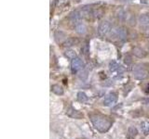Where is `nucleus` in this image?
Listing matches in <instances>:
<instances>
[{
	"label": "nucleus",
	"mask_w": 149,
	"mask_h": 139,
	"mask_svg": "<svg viewBox=\"0 0 149 139\" xmlns=\"http://www.w3.org/2000/svg\"><path fill=\"white\" fill-rule=\"evenodd\" d=\"M65 57H66L67 58L69 59H74L77 58V53H76V51L73 50V49H67L66 51H65Z\"/></svg>",
	"instance_id": "f3484780"
},
{
	"label": "nucleus",
	"mask_w": 149,
	"mask_h": 139,
	"mask_svg": "<svg viewBox=\"0 0 149 139\" xmlns=\"http://www.w3.org/2000/svg\"><path fill=\"white\" fill-rule=\"evenodd\" d=\"M116 100H118V95L116 93H110V94L107 95L104 97V106H111L115 104Z\"/></svg>",
	"instance_id": "423d86ee"
},
{
	"label": "nucleus",
	"mask_w": 149,
	"mask_h": 139,
	"mask_svg": "<svg viewBox=\"0 0 149 139\" xmlns=\"http://www.w3.org/2000/svg\"><path fill=\"white\" fill-rule=\"evenodd\" d=\"M51 91L57 96H63V93H64L63 88L59 85H53L52 86H51Z\"/></svg>",
	"instance_id": "9b49d317"
},
{
	"label": "nucleus",
	"mask_w": 149,
	"mask_h": 139,
	"mask_svg": "<svg viewBox=\"0 0 149 139\" xmlns=\"http://www.w3.org/2000/svg\"><path fill=\"white\" fill-rule=\"evenodd\" d=\"M126 37H127V32L122 27H116L111 31V38L125 39Z\"/></svg>",
	"instance_id": "7ed1b4c3"
},
{
	"label": "nucleus",
	"mask_w": 149,
	"mask_h": 139,
	"mask_svg": "<svg viewBox=\"0 0 149 139\" xmlns=\"http://www.w3.org/2000/svg\"><path fill=\"white\" fill-rule=\"evenodd\" d=\"M76 32L78 34H85L87 32V27L84 23L79 22L76 24Z\"/></svg>",
	"instance_id": "9d476101"
},
{
	"label": "nucleus",
	"mask_w": 149,
	"mask_h": 139,
	"mask_svg": "<svg viewBox=\"0 0 149 139\" xmlns=\"http://www.w3.org/2000/svg\"><path fill=\"white\" fill-rule=\"evenodd\" d=\"M69 19H70V21H71L73 23H74V24H77V23L80 22L82 17L80 15V13H79V11L76 10V11H73V12L70 13Z\"/></svg>",
	"instance_id": "6e6552de"
},
{
	"label": "nucleus",
	"mask_w": 149,
	"mask_h": 139,
	"mask_svg": "<svg viewBox=\"0 0 149 139\" xmlns=\"http://www.w3.org/2000/svg\"><path fill=\"white\" fill-rule=\"evenodd\" d=\"M102 15H104V10H102L101 8H96L93 9L92 16L95 19H100L102 17Z\"/></svg>",
	"instance_id": "dca6fc26"
},
{
	"label": "nucleus",
	"mask_w": 149,
	"mask_h": 139,
	"mask_svg": "<svg viewBox=\"0 0 149 139\" xmlns=\"http://www.w3.org/2000/svg\"><path fill=\"white\" fill-rule=\"evenodd\" d=\"M139 22L141 23L142 25H149V14H142L141 16L139 17Z\"/></svg>",
	"instance_id": "4468645a"
},
{
	"label": "nucleus",
	"mask_w": 149,
	"mask_h": 139,
	"mask_svg": "<svg viewBox=\"0 0 149 139\" xmlns=\"http://www.w3.org/2000/svg\"><path fill=\"white\" fill-rule=\"evenodd\" d=\"M133 76L135 79H138V80H143L146 76H147V72L144 69L141 67H135L133 69Z\"/></svg>",
	"instance_id": "20e7f679"
},
{
	"label": "nucleus",
	"mask_w": 149,
	"mask_h": 139,
	"mask_svg": "<svg viewBox=\"0 0 149 139\" xmlns=\"http://www.w3.org/2000/svg\"><path fill=\"white\" fill-rule=\"evenodd\" d=\"M78 39L74 38V37H71V38H68L64 41L63 43V45L65 46V47H67V46H73V45H76L78 44Z\"/></svg>",
	"instance_id": "f8f14e48"
},
{
	"label": "nucleus",
	"mask_w": 149,
	"mask_h": 139,
	"mask_svg": "<svg viewBox=\"0 0 149 139\" xmlns=\"http://www.w3.org/2000/svg\"><path fill=\"white\" fill-rule=\"evenodd\" d=\"M66 113L70 116V117H73L74 119H80L83 117V114H81L79 111H77V109H74L73 108H69L66 111Z\"/></svg>",
	"instance_id": "1a4fd4ad"
},
{
	"label": "nucleus",
	"mask_w": 149,
	"mask_h": 139,
	"mask_svg": "<svg viewBox=\"0 0 149 139\" xmlns=\"http://www.w3.org/2000/svg\"><path fill=\"white\" fill-rule=\"evenodd\" d=\"M109 70L111 72H116V71H118V72H119V71H123L122 70V68H121V66H119V65L116 63V61H111L110 63H109Z\"/></svg>",
	"instance_id": "2eb2a0df"
},
{
	"label": "nucleus",
	"mask_w": 149,
	"mask_h": 139,
	"mask_svg": "<svg viewBox=\"0 0 149 139\" xmlns=\"http://www.w3.org/2000/svg\"><path fill=\"white\" fill-rule=\"evenodd\" d=\"M133 54L136 56V57L140 58H144L146 56V52L141 47H135L133 49Z\"/></svg>",
	"instance_id": "ddd939ff"
},
{
	"label": "nucleus",
	"mask_w": 149,
	"mask_h": 139,
	"mask_svg": "<svg viewBox=\"0 0 149 139\" xmlns=\"http://www.w3.org/2000/svg\"><path fill=\"white\" fill-rule=\"evenodd\" d=\"M78 76L81 80H86L87 77H88V72L87 71H81L80 72H79Z\"/></svg>",
	"instance_id": "412c9836"
},
{
	"label": "nucleus",
	"mask_w": 149,
	"mask_h": 139,
	"mask_svg": "<svg viewBox=\"0 0 149 139\" xmlns=\"http://www.w3.org/2000/svg\"><path fill=\"white\" fill-rule=\"evenodd\" d=\"M128 133H129V134H130V136H132V137L136 136L137 134H138L137 129L135 128L134 126H130V127H129V129H128Z\"/></svg>",
	"instance_id": "aec40b11"
},
{
	"label": "nucleus",
	"mask_w": 149,
	"mask_h": 139,
	"mask_svg": "<svg viewBox=\"0 0 149 139\" xmlns=\"http://www.w3.org/2000/svg\"><path fill=\"white\" fill-rule=\"evenodd\" d=\"M110 31H111V24H110V22L107 21H102L99 24V26H98V29H97L98 34L102 37L108 34Z\"/></svg>",
	"instance_id": "f03ea898"
},
{
	"label": "nucleus",
	"mask_w": 149,
	"mask_h": 139,
	"mask_svg": "<svg viewBox=\"0 0 149 139\" xmlns=\"http://www.w3.org/2000/svg\"><path fill=\"white\" fill-rule=\"evenodd\" d=\"M78 11H79V13H80V15H81L82 18H84V19H90V17L92 16L93 9L91 7L85 6V7L81 8Z\"/></svg>",
	"instance_id": "0eeeda50"
},
{
	"label": "nucleus",
	"mask_w": 149,
	"mask_h": 139,
	"mask_svg": "<svg viewBox=\"0 0 149 139\" xmlns=\"http://www.w3.org/2000/svg\"><path fill=\"white\" fill-rule=\"evenodd\" d=\"M91 120L95 127L100 133H105L110 129L112 126V120L107 117L101 114H91L90 116Z\"/></svg>",
	"instance_id": "f257e3e1"
},
{
	"label": "nucleus",
	"mask_w": 149,
	"mask_h": 139,
	"mask_svg": "<svg viewBox=\"0 0 149 139\" xmlns=\"http://www.w3.org/2000/svg\"><path fill=\"white\" fill-rule=\"evenodd\" d=\"M141 129H142V131L144 134L149 133V123L146 122H143L141 124Z\"/></svg>",
	"instance_id": "6ab92c4d"
},
{
	"label": "nucleus",
	"mask_w": 149,
	"mask_h": 139,
	"mask_svg": "<svg viewBox=\"0 0 149 139\" xmlns=\"http://www.w3.org/2000/svg\"><path fill=\"white\" fill-rule=\"evenodd\" d=\"M88 51V46H87V45H84L83 47L81 48V52H82L83 54H85V55L87 54Z\"/></svg>",
	"instance_id": "4be33fe9"
},
{
	"label": "nucleus",
	"mask_w": 149,
	"mask_h": 139,
	"mask_svg": "<svg viewBox=\"0 0 149 139\" xmlns=\"http://www.w3.org/2000/svg\"><path fill=\"white\" fill-rule=\"evenodd\" d=\"M84 66V63L82 61V59L76 58L72 60V63H71V69H72V72H77L78 71L82 70Z\"/></svg>",
	"instance_id": "39448f33"
},
{
	"label": "nucleus",
	"mask_w": 149,
	"mask_h": 139,
	"mask_svg": "<svg viewBox=\"0 0 149 139\" xmlns=\"http://www.w3.org/2000/svg\"><path fill=\"white\" fill-rule=\"evenodd\" d=\"M125 62H126V64H127V65H130V63H132V60H130V58L129 57V56L125 58Z\"/></svg>",
	"instance_id": "5701e85b"
},
{
	"label": "nucleus",
	"mask_w": 149,
	"mask_h": 139,
	"mask_svg": "<svg viewBox=\"0 0 149 139\" xmlns=\"http://www.w3.org/2000/svg\"><path fill=\"white\" fill-rule=\"evenodd\" d=\"M77 100L81 103H85L88 100V96L84 92H78L77 93Z\"/></svg>",
	"instance_id": "a211bd4d"
}]
</instances>
